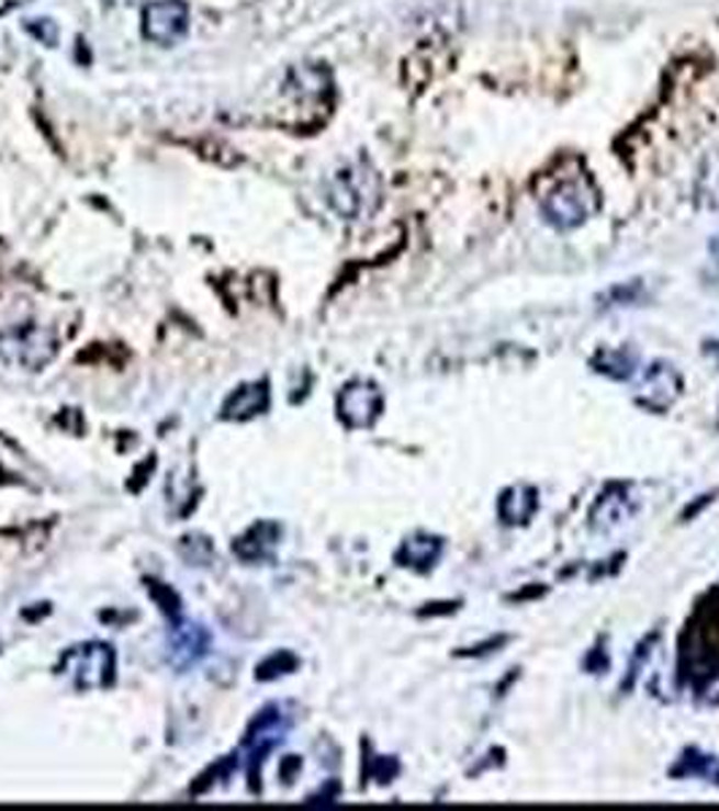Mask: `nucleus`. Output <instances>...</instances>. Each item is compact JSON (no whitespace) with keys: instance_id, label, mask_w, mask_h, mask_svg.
<instances>
[{"instance_id":"nucleus-15","label":"nucleus","mask_w":719,"mask_h":811,"mask_svg":"<svg viewBox=\"0 0 719 811\" xmlns=\"http://www.w3.org/2000/svg\"><path fill=\"white\" fill-rule=\"evenodd\" d=\"M595 371L606 373V376L617 379V382H625V379L636 376V354H630V349H600L593 360Z\"/></svg>"},{"instance_id":"nucleus-17","label":"nucleus","mask_w":719,"mask_h":811,"mask_svg":"<svg viewBox=\"0 0 719 811\" xmlns=\"http://www.w3.org/2000/svg\"><path fill=\"white\" fill-rule=\"evenodd\" d=\"M711 255H715L717 262H719V236L711 238Z\"/></svg>"},{"instance_id":"nucleus-1","label":"nucleus","mask_w":719,"mask_h":811,"mask_svg":"<svg viewBox=\"0 0 719 811\" xmlns=\"http://www.w3.org/2000/svg\"><path fill=\"white\" fill-rule=\"evenodd\" d=\"M327 203L344 219H358L371 214L382 195V182L368 160H349L330 173L327 179Z\"/></svg>"},{"instance_id":"nucleus-4","label":"nucleus","mask_w":719,"mask_h":811,"mask_svg":"<svg viewBox=\"0 0 719 811\" xmlns=\"http://www.w3.org/2000/svg\"><path fill=\"white\" fill-rule=\"evenodd\" d=\"M192 11L187 0H149L142 11V36L155 46H177L190 33Z\"/></svg>"},{"instance_id":"nucleus-12","label":"nucleus","mask_w":719,"mask_h":811,"mask_svg":"<svg viewBox=\"0 0 719 811\" xmlns=\"http://www.w3.org/2000/svg\"><path fill=\"white\" fill-rule=\"evenodd\" d=\"M268 408V384L249 382L241 384L231 398L222 406V417L227 419H249L255 414H262Z\"/></svg>"},{"instance_id":"nucleus-13","label":"nucleus","mask_w":719,"mask_h":811,"mask_svg":"<svg viewBox=\"0 0 719 811\" xmlns=\"http://www.w3.org/2000/svg\"><path fill=\"white\" fill-rule=\"evenodd\" d=\"M277 541H279L277 525L260 522L252 525V528L233 544V552L244 560H266L268 554L277 550Z\"/></svg>"},{"instance_id":"nucleus-11","label":"nucleus","mask_w":719,"mask_h":811,"mask_svg":"<svg viewBox=\"0 0 719 811\" xmlns=\"http://www.w3.org/2000/svg\"><path fill=\"white\" fill-rule=\"evenodd\" d=\"M536 509H539V493H536V487H530V484H514V487H508L506 493L501 495L498 511L506 525L530 522Z\"/></svg>"},{"instance_id":"nucleus-14","label":"nucleus","mask_w":719,"mask_h":811,"mask_svg":"<svg viewBox=\"0 0 719 811\" xmlns=\"http://www.w3.org/2000/svg\"><path fill=\"white\" fill-rule=\"evenodd\" d=\"M695 201L704 209H719V149L709 151L700 160L698 179H695Z\"/></svg>"},{"instance_id":"nucleus-9","label":"nucleus","mask_w":719,"mask_h":811,"mask_svg":"<svg viewBox=\"0 0 719 811\" xmlns=\"http://www.w3.org/2000/svg\"><path fill=\"white\" fill-rule=\"evenodd\" d=\"M288 728H290V722L284 720V714L277 709V706H271V709L262 711V714L257 717L252 733H249V739H247L249 761L255 763L257 757H262L266 752H271L273 746H277L279 741L284 739Z\"/></svg>"},{"instance_id":"nucleus-16","label":"nucleus","mask_w":719,"mask_h":811,"mask_svg":"<svg viewBox=\"0 0 719 811\" xmlns=\"http://www.w3.org/2000/svg\"><path fill=\"white\" fill-rule=\"evenodd\" d=\"M674 776H711V779L719 785V757L715 755H706L700 750H684V755L679 757L674 768H671Z\"/></svg>"},{"instance_id":"nucleus-8","label":"nucleus","mask_w":719,"mask_h":811,"mask_svg":"<svg viewBox=\"0 0 719 811\" xmlns=\"http://www.w3.org/2000/svg\"><path fill=\"white\" fill-rule=\"evenodd\" d=\"M209 652V633L195 622H181L171 630V663L177 668L195 665Z\"/></svg>"},{"instance_id":"nucleus-2","label":"nucleus","mask_w":719,"mask_h":811,"mask_svg":"<svg viewBox=\"0 0 719 811\" xmlns=\"http://www.w3.org/2000/svg\"><path fill=\"white\" fill-rule=\"evenodd\" d=\"M543 219L558 230H574L598 212V192L587 177L563 179L541 203Z\"/></svg>"},{"instance_id":"nucleus-10","label":"nucleus","mask_w":719,"mask_h":811,"mask_svg":"<svg viewBox=\"0 0 719 811\" xmlns=\"http://www.w3.org/2000/svg\"><path fill=\"white\" fill-rule=\"evenodd\" d=\"M441 550H443L441 539H436V536H428V533H417V536H408V539L403 541V547L397 550L395 560L401 565H406V568L430 571L432 565L438 563V557H441Z\"/></svg>"},{"instance_id":"nucleus-5","label":"nucleus","mask_w":719,"mask_h":811,"mask_svg":"<svg viewBox=\"0 0 719 811\" xmlns=\"http://www.w3.org/2000/svg\"><path fill=\"white\" fill-rule=\"evenodd\" d=\"M63 674L74 682L79 690H98L106 687L114 679V652L106 644H81L74 646L63 657Z\"/></svg>"},{"instance_id":"nucleus-6","label":"nucleus","mask_w":719,"mask_h":811,"mask_svg":"<svg viewBox=\"0 0 719 811\" xmlns=\"http://www.w3.org/2000/svg\"><path fill=\"white\" fill-rule=\"evenodd\" d=\"M382 393L373 382H352L338 395V417L349 428H371L382 414Z\"/></svg>"},{"instance_id":"nucleus-7","label":"nucleus","mask_w":719,"mask_h":811,"mask_svg":"<svg viewBox=\"0 0 719 811\" xmlns=\"http://www.w3.org/2000/svg\"><path fill=\"white\" fill-rule=\"evenodd\" d=\"M682 390V376L671 369L669 363H654L649 365L644 384H641L639 401L647 404L654 412H665L676 398H679Z\"/></svg>"},{"instance_id":"nucleus-3","label":"nucleus","mask_w":719,"mask_h":811,"mask_svg":"<svg viewBox=\"0 0 719 811\" xmlns=\"http://www.w3.org/2000/svg\"><path fill=\"white\" fill-rule=\"evenodd\" d=\"M57 352V341L41 325H20L0 333V358L14 369L41 371Z\"/></svg>"}]
</instances>
